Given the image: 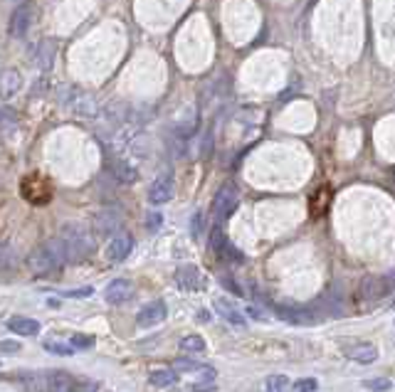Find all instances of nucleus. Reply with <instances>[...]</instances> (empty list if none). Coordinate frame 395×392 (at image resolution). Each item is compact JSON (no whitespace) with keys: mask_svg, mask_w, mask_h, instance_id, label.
I'll list each match as a JSON object with an SVG mask.
<instances>
[{"mask_svg":"<svg viewBox=\"0 0 395 392\" xmlns=\"http://www.w3.org/2000/svg\"><path fill=\"white\" fill-rule=\"evenodd\" d=\"M65 264V249H62L60 237H52L45 244L35 247L28 257V269L37 277H55Z\"/></svg>","mask_w":395,"mask_h":392,"instance_id":"f03ea898","label":"nucleus"},{"mask_svg":"<svg viewBox=\"0 0 395 392\" xmlns=\"http://www.w3.org/2000/svg\"><path fill=\"white\" fill-rule=\"evenodd\" d=\"M173 368L183 370V373H202L207 365H200V363H193V361H185V358H180V361L173 363Z\"/></svg>","mask_w":395,"mask_h":392,"instance_id":"2f4dec72","label":"nucleus"},{"mask_svg":"<svg viewBox=\"0 0 395 392\" xmlns=\"http://www.w3.org/2000/svg\"><path fill=\"white\" fill-rule=\"evenodd\" d=\"M47 380V392H94V388H84L87 380L74 378L67 370H50L45 373Z\"/></svg>","mask_w":395,"mask_h":392,"instance_id":"20e7f679","label":"nucleus"},{"mask_svg":"<svg viewBox=\"0 0 395 392\" xmlns=\"http://www.w3.org/2000/svg\"><path fill=\"white\" fill-rule=\"evenodd\" d=\"M363 388H366L368 392H391L393 380L391 378H371V380H363Z\"/></svg>","mask_w":395,"mask_h":392,"instance_id":"cd10ccee","label":"nucleus"},{"mask_svg":"<svg viewBox=\"0 0 395 392\" xmlns=\"http://www.w3.org/2000/svg\"><path fill=\"white\" fill-rule=\"evenodd\" d=\"M55 42L45 40V42H37L35 50H33V62L40 69H50L52 62H55Z\"/></svg>","mask_w":395,"mask_h":392,"instance_id":"aec40b11","label":"nucleus"},{"mask_svg":"<svg viewBox=\"0 0 395 392\" xmlns=\"http://www.w3.org/2000/svg\"><path fill=\"white\" fill-rule=\"evenodd\" d=\"M8 329L13 333H18V336H37L40 333V324H37L35 319H28V316H13V319L8 321Z\"/></svg>","mask_w":395,"mask_h":392,"instance_id":"412c9836","label":"nucleus"},{"mask_svg":"<svg viewBox=\"0 0 395 392\" xmlns=\"http://www.w3.org/2000/svg\"><path fill=\"white\" fill-rule=\"evenodd\" d=\"M94 225H97V232L101 234H119L121 217L114 210H101L97 217H94Z\"/></svg>","mask_w":395,"mask_h":392,"instance_id":"6ab92c4d","label":"nucleus"},{"mask_svg":"<svg viewBox=\"0 0 395 392\" xmlns=\"http://www.w3.org/2000/svg\"><path fill=\"white\" fill-rule=\"evenodd\" d=\"M10 264H13V249L0 242V269H3V267H10Z\"/></svg>","mask_w":395,"mask_h":392,"instance_id":"72a5a7b5","label":"nucleus"},{"mask_svg":"<svg viewBox=\"0 0 395 392\" xmlns=\"http://www.w3.org/2000/svg\"><path fill=\"white\" fill-rule=\"evenodd\" d=\"M0 353H3V356H18V353H20V343L0 341Z\"/></svg>","mask_w":395,"mask_h":392,"instance_id":"f704fd0d","label":"nucleus"},{"mask_svg":"<svg viewBox=\"0 0 395 392\" xmlns=\"http://www.w3.org/2000/svg\"><path fill=\"white\" fill-rule=\"evenodd\" d=\"M109 170H111V175H114V178L121 182V185H131V182H136V178H138V170L124 158H114V160H111Z\"/></svg>","mask_w":395,"mask_h":392,"instance_id":"dca6fc26","label":"nucleus"},{"mask_svg":"<svg viewBox=\"0 0 395 392\" xmlns=\"http://www.w3.org/2000/svg\"><path fill=\"white\" fill-rule=\"evenodd\" d=\"M131 249H133V237L129 232H119V234L111 237L109 247H106V259L114 262V264H119V262L129 259Z\"/></svg>","mask_w":395,"mask_h":392,"instance_id":"f8f14e48","label":"nucleus"},{"mask_svg":"<svg viewBox=\"0 0 395 392\" xmlns=\"http://www.w3.org/2000/svg\"><path fill=\"white\" fill-rule=\"evenodd\" d=\"M10 3H23V0H10Z\"/></svg>","mask_w":395,"mask_h":392,"instance_id":"e433bc0d","label":"nucleus"},{"mask_svg":"<svg viewBox=\"0 0 395 392\" xmlns=\"http://www.w3.org/2000/svg\"><path fill=\"white\" fill-rule=\"evenodd\" d=\"M178 348L185 353H205L207 346H205V338L202 336H185V338H180Z\"/></svg>","mask_w":395,"mask_h":392,"instance_id":"393cba45","label":"nucleus"},{"mask_svg":"<svg viewBox=\"0 0 395 392\" xmlns=\"http://www.w3.org/2000/svg\"><path fill=\"white\" fill-rule=\"evenodd\" d=\"M33 20H35V5L33 3H20L15 8V13L10 15V25H8V32L15 37V40H23L25 35L33 28Z\"/></svg>","mask_w":395,"mask_h":392,"instance_id":"0eeeda50","label":"nucleus"},{"mask_svg":"<svg viewBox=\"0 0 395 392\" xmlns=\"http://www.w3.org/2000/svg\"><path fill=\"white\" fill-rule=\"evenodd\" d=\"M20 383L25 385V390L28 392H45L47 390L45 373H20Z\"/></svg>","mask_w":395,"mask_h":392,"instance_id":"4be33fe9","label":"nucleus"},{"mask_svg":"<svg viewBox=\"0 0 395 392\" xmlns=\"http://www.w3.org/2000/svg\"><path fill=\"white\" fill-rule=\"evenodd\" d=\"M292 392H319V380H314V378L297 380L294 388H292Z\"/></svg>","mask_w":395,"mask_h":392,"instance_id":"7c9ffc66","label":"nucleus"},{"mask_svg":"<svg viewBox=\"0 0 395 392\" xmlns=\"http://www.w3.org/2000/svg\"><path fill=\"white\" fill-rule=\"evenodd\" d=\"M165 316H168L165 304L163 301H151L136 314V324H138V329H151V326H158L161 321H165Z\"/></svg>","mask_w":395,"mask_h":392,"instance_id":"ddd939ff","label":"nucleus"},{"mask_svg":"<svg viewBox=\"0 0 395 392\" xmlns=\"http://www.w3.org/2000/svg\"><path fill=\"white\" fill-rule=\"evenodd\" d=\"M247 314L252 316V319H262V311H257V309H255V306H250Z\"/></svg>","mask_w":395,"mask_h":392,"instance_id":"c9c22d12","label":"nucleus"},{"mask_svg":"<svg viewBox=\"0 0 395 392\" xmlns=\"http://www.w3.org/2000/svg\"><path fill=\"white\" fill-rule=\"evenodd\" d=\"M240 205V192L232 182H225V185L217 190L215 200H212V212H215L217 222H225L227 217H232V212L237 210Z\"/></svg>","mask_w":395,"mask_h":392,"instance_id":"39448f33","label":"nucleus"},{"mask_svg":"<svg viewBox=\"0 0 395 392\" xmlns=\"http://www.w3.org/2000/svg\"><path fill=\"white\" fill-rule=\"evenodd\" d=\"M212 249H215V254L220 257V259H225V262H232V264H240V262L245 259V254L237 249V247L232 244L230 239L222 234V229L220 227H215L212 229Z\"/></svg>","mask_w":395,"mask_h":392,"instance_id":"9d476101","label":"nucleus"},{"mask_svg":"<svg viewBox=\"0 0 395 392\" xmlns=\"http://www.w3.org/2000/svg\"><path fill=\"white\" fill-rule=\"evenodd\" d=\"M15 123H18V116H15L13 111H10V109H0V133L15 128Z\"/></svg>","mask_w":395,"mask_h":392,"instance_id":"c756f323","label":"nucleus"},{"mask_svg":"<svg viewBox=\"0 0 395 392\" xmlns=\"http://www.w3.org/2000/svg\"><path fill=\"white\" fill-rule=\"evenodd\" d=\"M133 294H136V287H133V282H129V279H114V282H109L104 289V299H106V304H111V306H121V304L131 301Z\"/></svg>","mask_w":395,"mask_h":392,"instance_id":"6e6552de","label":"nucleus"},{"mask_svg":"<svg viewBox=\"0 0 395 392\" xmlns=\"http://www.w3.org/2000/svg\"><path fill=\"white\" fill-rule=\"evenodd\" d=\"M23 87V77H20V72H15V69H5L3 74H0V99H10V96H15Z\"/></svg>","mask_w":395,"mask_h":392,"instance_id":"a211bd4d","label":"nucleus"},{"mask_svg":"<svg viewBox=\"0 0 395 392\" xmlns=\"http://www.w3.org/2000/svg\"><path fill=\"white\" fill-rule=\"evenodd\" d=\"M173 279H175V284H178V289H183V292H200V289L205 287V277H202L200 269L193 264L178 267Z\"/></svg>","mask_w":395,"mask_h":392,"instance_id":"1a4fd4ad","label":"nucleus"},{"mask_svg":"<svg viewBox=\"0 0 395 392\" xmlns=\"http://www.w3.org/2000/svg\"><path fill=\"white\" fill-rule=\"evenodd\" d=\"M146 227H148V232H158L161 229V225H163V215L161 212H148V220H146Z\"/></svg>","mask_w":395,"mask_h":392,"instance_id":"473e14b6","label":"nucleus"},{"mask_svg":"<svg viewBox=\"0 0 395 392\" xmlns=\"http://www.w3.org/2000/svg\"><path fill=\"white\" fill-rule=\"evenodd\" d=\"M287 385H289V380H287L284 375H270V378L262 380L260 392H284Z\"/></svg>","mask_w":395,"mask_h":392,"instance_id":"a878e982","label":"nucleus"},{"mask_svg":"<svg viewBox=\"0 0 395 392\" xmlns=\"http://www.w3.org/2000/svg\"><path fill=\"white\" fill-rule=\"evenodd\" d=\"M67 343L74 348V353L89 351V348H94V336H89V333H72V336L67 338Z\"/></svg>","mask_w":395,"mask_h":392,"instance_id":"bb28decb","label":"nucleus"},{"mask_svg":"<svg viewBox=\"0 0 395 392\" xmlns=\"http://www.w3.org/2000/svg\"><path fill=\"white\" fill-rule=\"evenodd\" d=\"M215 311L220 314V319H225L230 326H237V329H245V326H247V319H245L242 311L235 309V306L230 301H225V299H217Z\"/></svg>","mask_w":395,"mask_h":392,"instance_id":"f3484780","label":"nucleus"},{"mask_svg":"<svg viewBox=\"0 0 395 392\" xmlns=\"http://www.w3.org/2000/svg\"><path fill=\"white\" fill-rule=\"evenodd\" d=\"M344 353H346V358H349V361L363 363V365L378 361V348L373 346V343H354V346H349Z\"/></svg>","mask_w":395,"mask_h":392,"instance_id":"2eb2a0df","label":"nucleus"},{"mask_svg":"<svg viewBox=\"0 0 395 392\" xmlns=\"http://www.w3.org/2000/svg\"><path fill=\"white\" fill-rule=\"evenodd\" d=\"M42 348H45L47 353H52V356H74V348L69 346L67 341H60V338H45V343H42Z\"/></svg>","mask_w":395,"mask_h":392,"instance_id":"b1692460","label":"nucleus"},{"mask_svg":"<svg viewBox=\"0 0 395 392\" xmlns=\"http://www.w3.org/2000/svg\"><path fill=\"white\" fill-rule=\"evenodd\" d=\"M391 289H393L391 277H378V274H371V277H366L361 282L359 296H361V301L373 304V301H381L383 296H388Z\"/></svg>","mask_w":395,"mask_h":392,"instance_id":"423d86ee","label":"nucleus"},{"mask_svg":"<svg viewBox=\"0 0 395 392\" xmlns=\"http://www.w3.org/2000/svg\"><path fill=\"white\" fill-rule=\"evenodd\" d=\"M202 232H205V215L198 210L193 217H190V234H193V239H200Z\"/></svg>","mask_w":395,"mask_h":392,"instance_id":"c85d7f7f","label":"nucleus"},{"mask_svg":"<svg viewBox=\"0 0 395 392\" xmlns=\"http://www.w3.org/2000/svg\"><path fill=\"white\" fill-rule=\"evenodd\" d=\"M60 101L67 106H72L79 116H97L99 114V104L94 101L92 94H84V91L74 89V87H62L60 89Z\"/></svg>","mask_w":395,"mask_h":392,"instance_id":"7ed1b4c3","label":"nucleus"},{"mask_svg":"<svg viewBox=\"0 0 395 392\" xmlns=\"http://www.w3.org/2000/svg\"><path fill=\"white\" fill-rule=\"evenodd\" d=\"M60 242L62 249H65V262L67 264H79V262L89 259L97 249V242H94V234L89 232L84 225L79 222H67L60 227Z\"/></svg>","mask_w":395,"mask_h":392,"instance_id":"f257e3e1","label":"nucleus"},{"mask_svg":"<svg viewBox=\"0 0 395 392\" xmlns=\"http://www.w3.org/2000/svg\"><path fill=\"white\" fill-rule=\"evenodd\" d=\"M275 314L289 324H314L317 321L312 309H299V306H275Z\"/></svg>","mask_w":395,"mask_h":392,"instance_id":"4468645a","label":"nucleus"},{"mask_svg":"<svg viewBox=\"0 0 395 392\" xmlns=\"http://www.w3.org/2000/svg\"><path fill=\"white\" fill-rule=\"evenodd\" d=\"M175 380H178V375H175V370H170V368L153 370V373L148 375V383H151L153 388H168V385H173Z\"/></svg>","mask_w":395,"mask_h":392,"instance_id":"5701e85b","label":"nucleus"},{"mask_svg":"<svg viewBox=\"0 0 395 392\" xmlns=\"http://www.w3.org/2000/svg\"><path fill=\"white\" fill-rule=\"evenodd\" d=\"M173 190H175L173 175L161 173L151 182V187H148V200H151V205H165V202L173 197Z\"/></svg>","mask_w":395,"mask_h":392,"instance_id":"9b49d317","label":"nucleus"}]
</instances>
